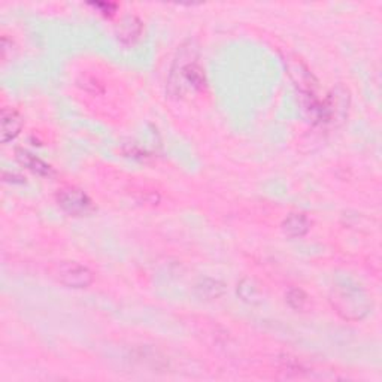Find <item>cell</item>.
Instances as JSON below:
<instances>
[{
	"label": "cell",
	"instance_id": "277c9868",
	"mask_svg": "<svg viewBox=\"0 0 382 382\" xmlns=\"http://www.w3.org/2000/svg\"><path fill=\"white\" fill-rule=\"evenodd\" d=\"M59 207L73 217H86L95 212V204L88 195L79 189L64 187L57 193Z\"/></svg>",
	"mask_w": 382,
	"mask_h": 382
},
{
	"label": "cell",
	"instance_id": "8fae6325",
	"mask_svg": "<svg viewBox=\"0 0 382 382\" xmlns=\"http://www.w3.org/2000/svg\"><path fill=\"white\" fill-rule=\"evenodd\" d=\"M17 160L20 162L26 167V169H29L30 172L39 175V176H51L52 172H54L50 164H46L44 160H41L39 157L33 155L29 151L18 150L17 151Z\"/></svg>",
	"mask_w": 382,
	"mask_h": 382
},
{
	"label": "cell",
	"instance_id": "e0dca14e",
	"mask_svg": "<svg viewBox=\"0 0 382 382\" xmlns=\"http://www.w3.org/2000/svg\"><path fill=\"white\" fill-rule=\"evenodd\" d=\"M91 6H95L97 8L100 14H104V15H113L115 12V9L117 6L114 3H91Z\"/></svg>",
	"mask_w": 382,
	"mask_h": 382
},
{
	"label": "cell",
	"instance_id": "5bb4252c",
	"mask_svg": "<svg viewBox=\"0 0 382 382\" xmlns=\"http://www.w3.org/2000/svg\"><path fill=\"white\" fill-rule=\"evenodd\" d=\"M238 294H240L242 299L247 302H254L260 297L258 288L253 285V281H251V279H245V281L240 283V285L238 288Z\"/></svg>",
	"mask_w": 382,
	"mask_h": 382
},
{
	"label": "cell",
	"instance_id": "30bf717a",
	"mask_svg": "<svg viewBox=\"0 0 382 382\" xmlns=\"http://www.w3.org/2000/svg\"><path fill=\"white\" fill-rule=\"evenodd\" d=\"M309 229L311 221L305 213H290L283 222V230L290 238H302L309 231Z\"/></svg>",
	"mask_w": 382,
	"mask_h": 382
},
{
	"label": "cell",
	"instance_id": "4fadbf2b",
	"mask_svg": "<svg viewBox=\"0 0 382 382\" xmlns=\"http://www.w3.org/2000/svg\"><path fill=\"white\" fill-rule=\"evenodd\" d=\"M285 297H287V303L290 305L293 309H296V311L303 309V306L306 305V294H305L303 290H300V288L292 287L290 290L287 292Z\"/></svg>",
	"mask_w": 382,
	"mask_h": 382
},
{
	"label": "cell",
	"instance_id": "9a60e30c",
	"mask_svg": "<svg viewBox=\"0 0 382 382\" xmlns=\"http://www.w3.org/2000/svg\"><path fill=\"white\" fill-rule=\"evenodd\" d=\"M12 52H14V44L11 39H8L6 36L2 38V59L3 61L12 60Z\"/></svg>",
	"mask_w": 382,
	"mask_h": 382
},
{
	"label": "cell",
	"instance_id": "7a4b0ae2",
	"mask_svg": "<svg viewBox=\"0 0 382 382\" xmlns=\"http://www.w3.org/2000/svg\"><path fill=\"white\" fill-rule=\"evenodd\" d=\"M204 86H207V77H204V70L198 61L195 48L191 45H184L171 70L169 91L173 96H180L187 90H203Z\"/></svg>",
	"mask_w": 382,
	"mask_h": 382
},
{
	"label": "cell",
	"instance_id": "52a82bcc",
	"mask_svg": "<svg viewBox=\"0 0 382 382\" xmlns=\"http://www.w3.org/2000/svg\"><path fill=\"white\" fill-rule=\"evenodd\" d=\"M287 70L299 93H315L316 79L300 60H287Z\"/></svg>",
	"mask_w": 382,
	"mask_h": 382
},
{
	"label": "cell",
	"instance_id": "ba28073f",
	"mask_svg": "<svg viewBox=\"0 0 382 382\" xmlns=\"http://www.w3.org/2000/svg\"><path fill=\"white\" fill-rule=\"evenodd\" d=\"M144 32V24L136 15H126L117 26V38L123 45H133Z\"/></svg>",
	"mask_w": 382,
	"mask_h": 382
},
{
	"label": "cell",
	"instance_id": "8992f818",
	"mask_svg": "<svg viewBox=\"0 0 382 382\" xmlns=\"http://www.w3.org/2000/svg\"><path fill=\"white\" fill-rule=\"evenodd\" d=\"M299 105L303 117L311 124H327L324 100L318 99L315 93H299Z\"/></svg>",
	"mask_w": 382,
	"mask_h": 382
},
{
	"label": "cell",
	"instance_id": "9c48e42d",
	"mask_svg": "<svg viewBox=\"0 0 382 382\" xmlns=\"http://www.w3.org/2000/svg\"><path fill=\"white\" fill-rule=\"evenodd\" d=\"M23 128V117L12 108L2 109V141L8 144L20 135Z\"/></svg>",
	"mask_w": 382,
	"mask_h": 382
},
{
	"label": "cell",
	"instance_id": "3957f363",
	"mask_svg": "<svg viewBox=\"0 0 382 382\" xmlns=\"http://www.w3.org/2000/svg\"><path fill=\"white\" fill-rule=\"evenodd\" d=\"M52 276L57 281L68 287L75 288V290H81V288H87L91 285L93 272L84 265H79L77 262H61L52 267Z\"/></svg>",
	"mask_w": 382,
	"mask_h": 382
},
{
	"label": "cell",
	"instance_id": "7c38bea8",
	"mask_svg": "<svg viewBox=\"0 0 382 382\" xmlns=\"http://www.w3.org/2000/svg\"><path fill=\"white\" fill-rule=\"evenodd\" d=\"M226 292V285L221 281L212 278H203L195 284V294L200 297L202 300H213L218 299Z\"/></svg>",
	"mask_w": 382,
	"mask_h": 382
},
{
	"label": "cell",
	"instance_id": "2e32d148",
	"mask_svg": "<svg viewBox=\"0 0 382 382\" xmlns=\"http://www.w3.org/2000/svg\"><path fill=\"white\" fill-rule=\"evenodd\" d=\"M82 88H86V90L90 91V93H95V95H99V93L104 91V87H102L100 84H99L96 79H93V78L84 79V86H82Z\"/></svg>",
	"mask_w": 382,
	"mask_h": 382
},
{
	"label": "cell",
	"instance_id": "6da1fadb",
	"mask_svg": "<svg viewBox=\"0 0 382 382\" xmlns=\"http://www.w3.org/2000/svg\"><path fill=\"white\" fill-rule=\"evenodd\" d=\"M333 309L347 321H360L372 312L374 302L367 292L351 278H338L330 288Z\"/></svg>",
	"mask_w": 382,
	"mask_h": 382
},
{
	"label": "cell",
	"instance_id": "5b68a950",
	"mask_svg": "<svg viewBox=\"0 0 382 382\" xmlns=\"http://www.w3.org/2000/svg\"><path fill=\"white\" fill-rule=\"evenodd\" d=\"M351 105V95L347 87L342 84L332 88L329 96L324 100L325 114H327V124L341 126L348 117V109Z\"/></svg>",
	"mask_w": 382,
	"mask_h": 382
}]
</instances>
